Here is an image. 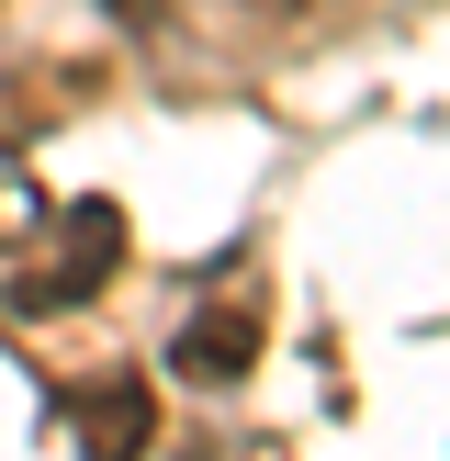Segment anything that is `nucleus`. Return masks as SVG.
Listing matches in <instances>:
<instances>
[{"label":"nucleus","instance_id":"f257e3e1","mask_svg":"<svg viewBox=\"0 0 450 461\" xmlns=\"http://www.w3.org/2000/svg\"><path fill=\"white\" fill-rule=\"evenodd\" d=\"M102 259H112V214H102V203H79V214H68V270H57L45 293H57V304H79V293L102 282Z\"/></svg>","mask_w":450,"mask_h":461},{"label":"nucleus","instance_id":"7ed1b4c3","mask_svg":"<svg viewBox=\"0 0 450 461\" xmlns=\"http://www.w3.org/2000/svg\"><path fill=\"white\" fill-rule=\"evenodd\" d=\"M135 439H147V405H135V394H124V383H112V394H102V405H90V461H124Z\"/></svg>","mask_w":450,"mask_h":461},{"label":"nucleus","instance_id":"f03ea898","mask_svg":"<svg viewBox=\"0 0 450 461\" xmlns=\"http://www.w3.org/2000/svg\"><path fill=\"white\" fill-rule=\"evenodd\" d=\"M180 360H192V383H237V360H248V315H237V327H214V315H202V327L180 338Z\"/></svg>","mask_w":450,"mask_h":461},{"label":"nucleus","instance_id":"20e7f679","mask_svg":"<svg viewBox=\"0 0 450 461\" xmlns=\"http://www.w3.org/2000/svg\"><path fill=\"white\" fill-rule=\"evenodd\" d=\"M270 12H315V0H270Z\"/></svg>","mask_w":450,"mask_h":461}]
</instances>
